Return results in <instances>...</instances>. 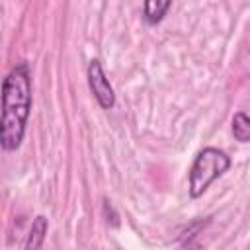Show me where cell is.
I'll return each mask as SVG.
<instances>
[{
	"label": "cell",
	"mask_w": 250,
	"mask_h": 250,
	"mask_svg": "<svg viewBox=\"0 0 250 250\" xmlns=\"http://www.w3.org/2000/svg\"><path fill=\"white\" fill-rule=\"evenodd\" d=\"M31 68L25 61L14 64L2 82L0 92V148L14 152L20 148L31 113Z\"/></svg>",
	"instance_id": "6da1fadb"
},
{
	"label": "cell",
	"mask_w": 250,
	"mask_h": 250,
	"mask_svg": "<svg viewBox=\"0 0 250 250\" xmlns=\"http://www.w3.org/2000/svg\"><path fill=\"white\" fill-rule=\"evenodd\" d=\"M230 168V156L215 146L201 148L188 172V193L191 199L201 197L207 188Z\"/></svg>",
	"instance_id": "7a4b0ae2"
},
{
	"label": "cell",
	"mask_w": 250,
	"mask_h": 250,
	"mask_svg": "<svg viewBox=\"0 0 250 250\" xmlns=\"http://www.w3.org/2000/svg\"><path fill=\"white\" fill-rule=\"evenodd\" d=\"M86 78H88V86H90V92L94 94L98 105L102 109H111L115 105V92H113V86L109 84L105 72H104V66L98 59H92L88 62V68H86Z\"/></svg>",
	"instance_id": "3957f363"
},
{
	"label": "cell",
	"mask_w": 250,
	"mask_h": 250,
	"mask_svg": "<svg viewBox=\"0 0 250 250\" xmlns=\"http://www.w3.org/2000/svg\"><path fill=\"white\" fill-rule=\"evenodd\" d=\"M47 229H49V221L45 215H37L31 223V229L25 236V244L23 250H41L45 236H47Z\"/></svg>",
	"instance_id": "277c9868"
},
{
	"label": "cell",
	"mask_w": 250,
	"mask_h": 250,
	"mask_svg": "<svg viewBox=\"0 0 250 250\" xmlns=\"http://www.w3.org/2000/svg\"><path fill=\"white\" fill-rule=\"evenodd\" d=\"M170 6H172L170 0H146L143 4V20L148 25H156L158 21H162Z\"/></svg>",
	"instance_id": "5b68a950"
},
{
	"label": "cell",
	"mask_w": 250,
	"mask_h": 250,
	"mask_svg": "<svg viewBox=\"0 0 250 250\" xmlns=\"http://www.w3.org/2000/svg\"><path fill=\"white\" fill-rule=\"evenodd\" d=\"M230 129H232V135H234V139L238 143H248L250 141V119H248V115L244 111H236L232 115Z\"/></svg>",
	"instance_id": "8992f818"
}]
</instances>
